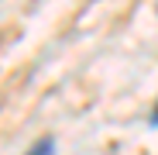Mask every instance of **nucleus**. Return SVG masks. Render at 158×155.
<instances>
[{
    "mask_svg": "<svg viewBox=\"0 0 158 155\" xmlns=\"http://www.w3.org/2000/svg\"><path fill=\"white\" fill-rule=\"evenodd\" d=\"M52 152H55V141H52V138H45V141H38L28 155H52Z\"/></svg>",
    "mask_w": 158,
    "mask_h": 155,
    "instance_id": "1",
    "label": "nucleus"
},
{
    "mask_svg": "<svg viewBox=\"0 0 158 155\" xmlns=\"http://www.w3.org/2000/svg\"><path fill=\"white\" fill-rule=\"evenodd\" d=\"M151 124H155V127H158V110H155V114H151Z\"/></svg>",
    "mask_w": 158,
    "mask_h": 155,
    "instance_id": "2",
    "label": "nucleus"
}]
</instances>
